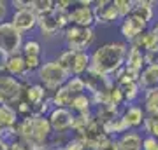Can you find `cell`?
<instances>
[{
	"instance_id": "cell-32",
	"label": "cell",
	"mask_w": 158,
	"mask_h": 150,
	"mask_svg": "<svg viewBox=\"0 0 158 150\" xmlns=\"http://www.w3.org/2000/svg\"><path fill=\"white\" fill-rule=\"evenodd\" d=\"M72 58H74V51H69V49H63L60 54L56 56V60L55 61L60 65V67L65 70V72L70 75V65H72Z\"/></svg>"
},
{
	"instance_id": "cell-28",
	"label": "cell",
	"mask_w": 158,
	"mask_h": 150,
	"mask_svg": "<svg viewBox=\"0 0 158 150\" xmlns=\"http://www.w3.org/2000/svg\"><path fill=\"white\" fill-rule=\"evenodd\" d=\"M63 86L69 89V93H70L72 96L86 93V86H85V80H83V77H69L67 82L63 84Z\"/></svg>"
},
{
	"instance_id": "cell-16",
	"label": "cell",
	"mask_w": 158,
	"mask_h": 150,
	"mask_svg": "<svg viewBox=\"0 0 158 150\" xmlns=\"http://www.w3.org/2000/svg\"><path fill=\"white\" fill-rule=\"evenodd\" d=\"M155 6H156V2H153V0H134V9L130 14L141 19L142 23L149 25L155 17Z\"/></svg>"
},
{
	"instance_id": "cell-11",
	"label": "cell",
	"mask_w": 158,
	"mask_h": 150,
	"mask_svg": "<svg viewBox=\"0 0 158 150\" xmlns=\"http://www.w3.org/2000/svg\"><path fill=\"white\" fill-rule=\"evenodd\" d=\"M11 23L19 33H28L37 28V14L30 7L21 9V11H14L11 16Z\"/></svg>"
},
{
	"instance_id": "cell-20",
	"label": "cell",
	"mask_w": 158,
	"mask_h": 150,
	"mask_svg": "<svg viewBox=\"0 0 158 150\" xmlns=\"http://www.w3.org/2000/svg\"><path fill=\"white\" fill-rule=\"evenodd\" d=\"M119 150H142V134L139 131H127L118 138Z\"/></svg>"
},
{
	"instance_id": "cell-21",
	"label": "cell",
	"mask_w": 158,
	"mask_h": 150,
	"mask_svg": "<svg viewBox=\"0 0 158 150\" xmlns=\"http://www.w3.org/2000/svg\"><path fill=\"white\" fill-rule=\"evenodd\" d=\"M139 86L142 91L158 87V65H148L139 75Z\"/></svg>"
},
{
	"instance_id": "cell-12",
	"label": "cell",
	"mask_w": 158,
	"mask_h": 150,
	"mask_svg": "<svg viewBox=\"0 0 158 150\" xmlns=\"http://www.w3.org/2000/svg\"><path fill=\"white\" fill-rule=\"evenodd\" d=\"M83 80H85L86 91L88 94H97V93H107L111 91L114 86V80L111 77H106V75H98V73L88 72L83 75Z\"/></svg>"
},
{
	"instance_id": "cell-4",
	"label": "cell",
	"mask_w": 158,
	"mask_h": 150,
	"mask_svg": "<svg viewBox=\"0 0 158 150\" xmlns=\"http://www.w3.org/2000/svg\"><path fill=\"white\" fill-rule=\"evenodd\" d=\"M23 45V33L12 26L11 21L0 23V54L12 56L19 54Z\"/></svg>"
},
{
	"instance_id": "cell-15",
	"label": "cell",
	"mask_w": 158,
	"mask_h": 150,
	"mask_svg": "<svg viewBox=\"0 0 158 150\" xmlns=\"http://www.w3.org/2000/svg\"><path fill=\"white\" fill-rule=\"evenodd\" d=\"M4 73L11 75L14 79H19L21 82H28L27 79V70H25V61H23V56L21 52L19 54H12V56H7L6 61H4Z\"/></svg>"
},
{
	"instance_id": "cell-3",
	"label": "cell",
	"mask_w": 158,
	"mask_h": 150,
	"mask_svg": "<svg viewBox=\"0 0 158 150\" xmlns=\"http://www.w3.org/2000/svg\"><path fill=\"white\" fill-rule=\"evenodd\" d=\"M63 33V40H65V49L69 51H86L90 49L91 44L95 42V30L93 28H81V26H74V25H69Z\"/></svg>"
},
{
	"instance_id": "cell-14",
	"label": "cell",
	"mask_w": 158,
	"mask_h": 150,
	"mask_svg": "<svg viewBox=\"0 0 158 150\" xmlns=\"http://www.w3.org/2000/svg\"><path fill=\"white\" fill-rule=\"evenodd\" d=\"M114 86L119 89V93H121V96H123L125 105L135 103L142 94V89H141V86H139V82H134V80H130V79L123 77V75L114 82Z\"/></svg>"
},
{
	"instance_id": "cell-41",
	"label": "cell",
	"mask_w": 158,
	"mask_h": 150,
	"mask_svg": "<svg viewBox=\"0 0 158 150\" xmlns=\"http://www.w3.org/2000/svg\"><path fill=\"white\" fill-rule=\"evenodd\" d=\"M149 32H151V33H153V35H155V37L158 39V21L155 23V25H153L151 28H149Z\"/></svg>"
},
{
	"instance_id": "cell-19",
	"label": "cell",
	"mask_w": 158,
	"mask_h": 150,
	"mask_svg": "<svg viewBox=\"0 0 158 150\" xmlns=\"http://www.w3.org/2000/svg\"><path fill=\"white\" fill-rule=\"evenodd\" d=\"M88 70H90V52L88 51L74 52L72 65H70V77H83Z\"/></svg>"
},
{
	"instance_id": "cell-25",
	"label": "cell",
	"mask_w": 158,
	"mask_h": 150,
	"mask_svg": "<svg viewBox=\"0 0 158 150\" xmlns=\"http://www.w3.org/2000/svg\"><path fill=\"white\" fill-rule=\"evenodd\" d=\"M49 100H51V105L55 106V108H69L70 100H72V94L69 93V89L65 86H62L55 93H51Z\"/></svg>"
},
{
	"instance_id": "cell-26",
	"label": "cell",
	"mask_w": 158,
	"mask_h": 150,
	"mask_svg": "<svg viewBox=\"0 0 158 150\" xmlns=\"http://www.w3.org/2000/svg\"><path fill=\"white\" fill-rule=\"evenodd\" d=\"M18 121H19V117L12 106L0 105V128H14Z\"/></svg>"
},
{
	"instance_id": "cell-30",
	"label": "cell",
	"mask_w": 158,
	"mask_h": 150,
	"mask_svg": "<svg viewBox=\"0 0 158 150\" xmlns=\"http://www.w3.org/2000/svg\"><path fill=\"white\" fill-rule=\"evenodd\" d=\"M142 128L148 133V136H155L158 140V112L153 113V115H146V121H144Z\"/></svg>"
},
{
	"instance_id": "cell-37",
	"label": "cell",
	"mask_w": 158,
	"mask_h": 150,
	"mask_svg": "<svg viewBox=\"0 0 158 150\" xmlns=\"http://www.w3.org/2000/svg\"><path fill=\"white\" fill-rule=\"evenodd\" d=\"M60 150H85V147H83V143L77 138H69V141Z\"/></svg>"
},
{
	"instance_id": "cell-31",
	"label": "cell",
	"mask_w": 158,
	"mask_h": 150,
	"mask_svg": "<svg viewBox=\"0 0 158 150\" xmlns=\"http://www.w3.org/2000/svg\"><path fill=\"white\" fill-rule=\"evenodd\" d=\"M113 4L116 7V11H118L119 21L128 16L132 12V9H134V0H113Z\"/></svg>"
},
{
	"instance_id": "cell-39",
	"label": "cell",
	"mask_w": 158,
	"mask_h": 150,
	"mask_svg": "<svg viewBox=\"0 0 158 150\" xmlns=\"http://www.w3.org/2000/svg\"><path fill=\"white\" fill-rule=\"evenodd\" d=\"M9 2H6V0H0V23L6 21L7 14H9Z\"/></svg>"
},
{
	"instance_id": "cell-27",
	"label": "cell",
	"mask_w": 158,
	"mask_h": 150,
	"mask_svg": "<svg viewBox=\"0 0 158 150\" xmlns=\"http://www.w3.org/2000/svg\"><path fill=\"white\" fill-rule=\"evenodd\" d=\"M21 54L23 56H37V58H42V45H40L39 40H35V39L23 40Z\"/></svg>"
},
{
	"instance_id": "cell-7",
	"label": "cell",
	"mask_w": 158,
	"mask_h": 150,
	"mask_svg": "<svg viewBox=\"0 0 158 150\" xmlns=\"http://www.w3.org/2000/svg\"><path fill=\"white\" fill-rule=\"evenodd\" d=\"M49 100V93L44 89V86H40L39 82H23V96L21 101L28 103L30 108H32V115H34V110L39 105H42L44 101Z\"/></svg>"
},
{
	"instance_id": "cell-8",
	"label": "cell",
	"mask_w": 158,
	"mask_h": 150,
	"mask_svg": "<svg viewBox=\"0 0 158 150\" xmlns=\"http://www.w3.org/2000/svg\"><path fill=\"white\" fill-rule=\"evenodd\" d=\"M91 11H93V17H95V25H111V23L119 21L118 11L114 7L113 0H98V2H93Z\"/></svg>"
},
{
	"instance_id": "cell-35",
	"label": "cell",
	"mask_w": 158,
	"mask_h": 150,
	"mask_svg": "<svg viewBox=\"0 0 158 150\" xmlns=\"http://www.w3.org/2000/svg\"><path fill=\"white\" fill-rule=\"evenodd\" d=\"M142 150H158V140L155 136H144L142 138Z\"/></svg>"
},
{
	"instance_id": "cell-5",
	"label": "cell",
	"mask_w": 158,
	"mask_h": 150,
	"mask_svg": "<svg viewBox=\"0 0 158 150\" xmlns=\"http://www.w3.org/2000/svg\"><path fill=\"white\" fill-rule=\"evenodd\" d=\"M23 82L7 73H0V105L14 106L21 101Z\"/></svg>"
},
{
	"instance_id": "cell-18",
	"label": "cell",
	"mask_w": 158,
	"mask_h": 150,
	"mask_svg": "<svg viewBox=\"0 0 158 150\" xmlns=\"http://www.w3.org/2000/svg\"><path fill=\"white\" fill-rule=\"evenodd\" d=\"M123 68H125V70H130V72L141 73L142 68H144V52L130 44L128 45V51H127V56H125Z\"/></svg>"
},
{
	"instance_id": "cell-40",
	"label": "cell",
	"mask_w": 158,
	"mask_h": 150,
	"mask_svg": "<svg viewBox=\"0 0 158 150\" xmlns=\"http://www.w3.org/2000/svg\"><path fill=\"white\" fill-rule=\"evenodd\" d=\"M9 7H12L14 11H21V9H28L30 2H23V0H12L9 2Z\"/></svg>"
},
{
	"instance_id": "cell-33",
	"label": "cell",
	"mask_w": 158,
	"mask_h": 150,
	"mask_svg": "<svg viewBox=\"0 0 158 150\" xmlns=\"http://www.w3.org/2000/svg\"><path fill=\"white\" fill-rule=\"evenodd\" d=\"M23 56V54H21ZM23 61H25V70H27V73H34L37 72L40 68V65H42V58H37V56H23Z\"/></svg>"
},
{
	"instance_id": "cell-22",
	"label": "cell",
	"mask_w": 158,
	"mask_h": 150,
	"mask_svg": "<svg viewBox=\"0 0 158 150\" xmlns=\"http://www.w3.org/2000/svg\"><path fill=\"white\" fill-rule=\"evenodd\" d=\"M91 108H93V105H91V98L88 93L72 96L70 105H69V110L72 113H88V112H91Z\"/></svg>"
},
{
	"instance_id": "cell-10",
	"label": "cell",
	"mask_w": 158,
	"mask_h": 150,
	"mask_svg": "<svg viewBox=\"0 0 158 150\" xmlns=\"http://www.w3.org/2000/svg\"><path fill=\"white\" fill-rule=\"evenodd\" d=\"M146 30H149V25L142 23L141 19H137V17L132 16V14L123 17V19H121V25H119V33L123 35V39H125L123 42H127V44H132V42H134L139 35L144 33Z\"/></svg>"
},
{
	"instance_id": "cell-6",
	"label": "cell",
	"mask_w": 158,
	"mask_h": 150,
	"mask_svg": "<svg viewBox=\"0 0 158 150\" xmlns=\"http://www.w3.org/2000/svg\"><path fill=\"white\" fill-rule=\"evenodd\" d=\"M91 6H93L91 0H79V2H74V6L70 7V11L67 12L69 25L81 26V28H93L95 17H93Z\"/></svg>"
},
{
	"instance_id": "cell-13",
	"label": "cell",
	"mask_w": 158,
	"mask_h": 150,
	"mask_svg": "<svg viewBox=\"0 0 158 150\" xmlns=\"http://www.w3.org/2000/svg\"><path fill=\"white\" fill-rule=\"evenodd\" d=\"M119 117L123 119V122L127 124V128L132 129V131H137L139 128H142L144 126V121H146V113L142 110V106L137 105V103L125 105Z\"/></svg>"
},
{
	"instance_id": "cell-29",
	"label": "cell",
	"mask_w": 158,
	"mask_h": 150,
	"mask_svg": "<svg viewBox=\"0 0 158 150\" xmlns=\"http://www.w3.org/2000/svg\"><path fill=\"white\" fill-rule=\"evenodd\" d=\"M30 9L40 16V14H46V12H51L55 9V2L53 0H30Z\"/></svg>"
},
{
	"instance_id": "cell-38",
	"label": "cell",
	"mask_w": 158,
	"mask_h": 150,
	"mask_svg": "<svg viewBox=\"0 0 158 150\" xmlns=\"http://www.w3.org/2000/svg\"><path fill=\"white\" fill-rule=\"evenodd\" d=\"M9 150H30V145L27 141H23V140L16 138L9 143Z\"/></svg>"
},
{
	"instance_id": "cell-24",
	"label": "cell",
	"mask_w": 158,
	"mask_h": 150,
	"mask_svg": "<svg viewBox=\"0 0 158 150\" xmlns=\"http://www.w3.org/2000/svg\"><path fill=\"white\" fill-rule=\"evenodd\" d=\"M132 45H134V47H137L139 51H142V52H146V51L156 49V47H158V39L151 33V32H149V30H146L144 33L139 35V37L132 42Z\"/></svg>"
},
{
	"instance_id": "cell-36",
	"label": "cell",
	"mask_w": 158,
	"mask_h": 150,
	"mask_svg": "<svg viewBox=\"0 0 158 150\" xmlns=\"http://www.w3.org/2000/svg\"><path fill=\"white\" fill-rule=\"evenodd\" d=\"M97 150H119L118 140H116V138H106Z\"/></svg>"
},
{
	"instance_id": "cell-42",
	"label": "cell",
	"mask_w": 158,
	"mask_h": 150,
	"mask_svg": "<svg viewBox=\"0 0 158 150\" xmlns=\"http://www.w3.org/2000/svg\"><path fill=\"white\" fill-rule=\"evenodd\" d=\"M0 150H9V141H6V140H0Z\"/></svg>"
},
{
	"instance_id": "cell-23",
	"label": "cell",
	"mask_w": 158,
	"mask_h": 150,
	"mask_svg": "<svg viewBox=\"0 0 158 150\" xmlns=\"http://www.w3.org/2000/svg\"><path fill=\"white\" fill-rule=\"evenodd\" d=\"M142 110L146 115H153L158 112V87L142 91Z\"/></svg>"
},
{
	"instance_id": "cell-9",
	"label": "cell",
	"mask_w": 158,
	"mask_h": 150,
	"mask_svg": "<svg viewBox=\"0 0 158 150\" xmlns=\"http://www.w3.org/2000/svg\"><path fill=\"white\" fill-rule=\"evenodd\" d=\"M48 121L49 126L53 129V133H69L72 128V119L74 113L69 108H51V112L48 113Z\"/></svg>"
},
{
	"instance_id": "cell-34",
	"label": "cell",
	"mask_w": 158,
	"mask_h": 150,
	"mask_svg": "<svg viewBox=\"0 0 158 150\" xmlns=\"http://www.w3.org/2000/svg\"><path fill=\"white\" fill-rule=\"evenodd\" d=\"M148 65H158V47L144 52V67Z\"/></svg>"
},
{
	"instance_id": "cell-2",
	"label": "cell",
	"mask_w": 158,
	"mask_h": 150,
	"mask_svg": "<svg viewBox=\"0 0 158 150\" xmlns=\"http://www.w3.org/2000/svg\"><path fill=\"white\" fill-rule=\"evenodd\" d=\"M35 73H37V79H39V84L44 86V89L49 93V96H51V93H55L58 87H62L63 84L67 82V79L70 77L55 60L44 61Z\"/></svg>"
},
{
	"instance_id": "cell-17",
	"label": "cell",
	"mask_w": 158,
	"mask_h": 150,
	"mask_svg": "<svg viewBox=\"0 0 158 150\" xmlns=\"http://www.w3.org/2000/svg\"><path fill=\"white\" fill-rule=\"evenodd\" d=\"M37 28L42 33V37H46V39H53V37H56L60 33V28H58L56 19L53 16V11L37 16Z\"/></svg>"
},
{
	"instance_id": "cell-1",
	"label": "cell",
	"mask_w": 158,
	"mask_h": 150,
	"mask_svg": "<svg viewBox=\"0 0 158 150\" xmlns=\"http://www.w3.org/2000/svg\"><path fill=\"white\" fill-rule=\"evenodd\" d=\"M128 51L127 42H106L90 52V72L111 77L125 65V56Z\"/></svg>"
}]
</instances>
